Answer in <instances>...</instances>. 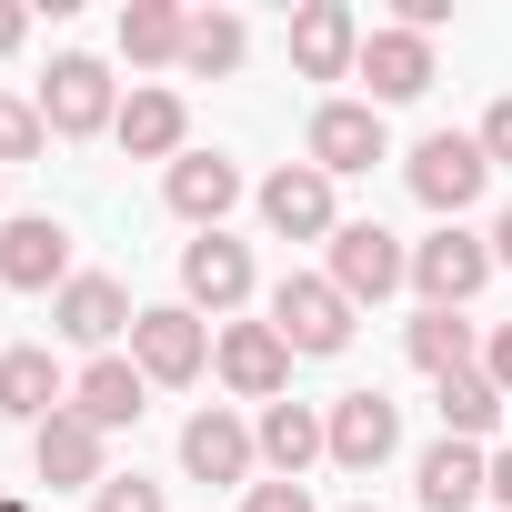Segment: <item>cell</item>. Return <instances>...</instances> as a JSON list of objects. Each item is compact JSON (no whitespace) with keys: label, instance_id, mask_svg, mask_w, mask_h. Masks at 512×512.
Wrapping results in <instances>:
<instances>
[{"label":"cell","instance_id":"cell-16","mask_svg":"<svg viewBox=\"0 0 512 512\" xmlns=\"http://www.w3.org/2000/svg\"><path fill=\"white\" fill-rule=\"evenodd\" d=\"M251 462H262V442H251L221 402L181 422V472H191V482H241V492H251Z\"/></svg>","mask_w":512,"mask_h":512},{"label":"cell","instance_id":"cell-12","mask_svg":"<svg viewBox=\"0 0 512 512\" xmlns=\"http://www.w3.org/2000/svg\"><path fill=\"white\" fill-rule=\"evenodd\" d=\"M352 61H362L352 0H302V11H292V71L302 81H352Z\"/></svg>","mask_w":512,"mask_h":512},{"label":"cell","instance_id":"cell-30","mask_svg":"<svg viewBox=\"0 0 512 512\" xmlns=\"http://www.w3.org/2000/svg\"><path fill=\"white\" fill-rule=\"evenodd\" d=\"M241 512H312V492H302V482H251Z\"/></svg>","mask_w":512,"mask_h":512},{"label":"cell","instance_id":"cell-7","mask_svg":"<svg viewBox=\"0 0 512 512\" xmlns=\"http://www.w3.org/2000/svg\"><path fill=\"white\" fill-rule=\"evenodd\" d=\"M402 282H412V251H402L382 221H342V231H332V292H342L352 312H362V302H392Z\"/></svg>","mask_w":512,"mask_h":512},{"label":"cell","instance_id":"cell-3","mask_svg":"<svg viewBox=\"0 0 512 512\" xmlns=\"http://www.w3.org/2000/svg\"><path fill=\"white\" fill-rule=\"evenodd\" d=\"M482 282H492V231L442 221L432 241H412V292H422V312H462Z\"/></svg>","mask_w":512,"mask_h":512},{"label":"cell","instance_id":"cell-24","mask_svg":"<svg viewBox=\"0 0 512 512\" xmlns=\"http://www.w3.org/2000/svg\"><path fill=\"white\" fill-rule=\"evenodd\" d=\"M402 352H412V362H422L432 382H452V372H472V362H482V332H472L462 312H412Z\"/></svg>","mask_w":512,"mask_h":512},{"label":"cell","instance_id":"cell-33","mask_svg":"<svg viewBox=\"0 0 512 512\" xmlns=\"http://www.w3.org/2000/svg\"><path fill=\"white\" fill-rule=\"evenodd\" d=\"M31 41V11H21V0H0V51H21Z\"/></svg>","mask_w":512,"mask_h":512},{"label":"cell","instance_id":"cell-19","mask_svg":"<svg viewBox=\"0 0 512 512\" xmlns=\"http://www.w3.org/2000/svg\"><path fill=\"white\" fill-rule=\"evenodd\" d=\"M0 282H11V292H61L71 282V231L61 221H11V231H0Z\"/></svg>","mask_w":512,"mask_h":512},{"label":"cell","instance_id":"cell-22","mask_svg":"<svg viewBox=\"0 0 512 512\" xmlns=\"http://www.w3.org/2000/svg\"><path fill=\"white\" fill-rule=\"evenodd\" d=\"M412 492H422V512H472V502L492 492V452L442 432V442L422 452V482H412Z\"/></svg>","mask_w":512,"mask_h":512},{"label":"cell","instance_id":"cell-14","mask_svg":"<svg viewBox=\"0 0 512 512\" xmlns=\"http://www.w3.org/2000/svg\"><path fill=\"white\" fill-rule=\"evenodd\" d=\"M262 221H272L282 241H332V231H342V211H332V181H322L312 161H282V171L262 181Z\"/></svg>","mask_w":512,"mask_h":512},{"label":"cell","instance_id":"cell-36","mask_svg":"<svg viewBox=\"0 0 512 512\" xmlns=\"http://www.w3.org/2000/svg\"><path fill=\"white\" fill-rule=\"evenodd\" d=\"M0 512H31V502H11V492H0Z\"/></svg>","mask_w":512,"mask_h":512},{"label":"cell","instance_id":"cell-23","mask_svg":"<svg viewBox=\"0 0 512 512\" xmlns=\"http://www.w3.org/2000/svg\"><path fill=\"white\" fill-rule=\"evenodd\" d=\"M61 402H71V382H61V362H51L41 342H11V352H0V412H11V422L41 432Z\"/></svg>","mask_w":512,"mask_h":512},{"label":"cell","instance_id":"cell-8","mask_svg":"<svg viewBox=\"0 0 512 512\" xmlns=\"http://www.w3.org/2000/svg\"><path fill=\"white\" fill-rule=\"evenodd\" d=\"M352 81L372 91V111H392V101H422V91L442 81V61H432V41H422V31L382 21V31H362V61H352Z\"/></svg>","mask_w":512,"mask_h":512},{"label":"cell","instance_id":"cell-31","mask_svg":"<svg viewBox=\"0 0 512 512\" xmlns=\"http://www.w3.org/2000/svg\"><path fill=\"white\" fill-rule=\"evenodd\" d=\"M472 141H482V161H492V171H502V161H512V101H492V111H482V131H472Z\"/></svg>","mask_w":512,"mask_h":512},{"label":"cell","instance_id":"cell-4","mask_svg":"<svg viewBox=\"0 0 512 512\" xmlns=\"http://www.w3.org/2000/svg\"><path fill=\"white\" fill-rule=\"evenodd\" d=\"M131 362H141V382H201L211 372V322L191 312V302H151L141 322H131Z\"/></svg>","mask_w":512,"mask_h":512},{"label":"cell","instance_id":"cell-2","mask_svg":"<svg viewBox=\"0 0 512 512\" xmlns=\"http://www.w3.org/2000/svg\"><path fill=\"white\" fill-rule=\"evenodd\" d=\"M272 332L292 342V362H302V352L332 362V352L352 342V302L332 292V272H282V282H272Z\"/></svg>","mask_w":512,"mask_h":512},{"label":"cell","instance_id":"cell-10","mask_svg":"<svg viewBox=\"0 0 512 512\" xmlns=\"http://www.w3.org/2000/svg\"><path fill=\"white\" fill-rule=\"evenodd\" d=\"M51 322H61V342H81V352H111L141 312H131V292L111 282V272H71L61 292H51Z\"/></svg>","mask_w":512,"mask_h":512},{"label":"cell","instance_id":"cell-20","mask_svg":"<svg viewBox=\"0 0 512 512\" xmlns=\"http://www.w3.org/2000/svg\"><path fill=\"white\" fill-rule=\"evenodd\" d=\"M161 201H171L191 231H221V211L241 201V171H231L221 151H181V161L161 171Z\"/></svg>","mask_w":512,"mask_h":512},{"label":"cell","instance_id":"cell-38","mask_svg":"<svg viewBox=\"0 0 512 512\" xmlns=\"http://www.w3.org/2000/svg\"><path fill=\"white\" fill-rule=\"evenodd\" d=\"M0 181H11V171H0Z\"/></svg>","mask_w":512,"mask_h":512},{"label":"cell","instance_id":"cell-11","mask_svg":"<svg viewBox=\"0 0 512 512\" xmlns=\"http://www.w3.org/2000/svg\"><path fill=\"white\" fill-rule=\"evenodd\" d=\"M181 302L211 312V322H231V312L251 302V251H241L231 231H201V241L181 251Z\"/></svg>","mask_w":512,"mask_h":512},{"label":"cell","instance_id":"cell-37","mask_svg":"<svg viewBox=\"0 0 512 512\" xmlns=\"http://www.w3.org/2000/svg\"><path fill=\"white\" fill-rule=\"evenodd\" d=\"M352 512H382V502H352Z\"/></svg>","mask_w":512,"mask_h":512},{"label":"cell","instance_id":"cell-29","mask_svg":"<svg viewBox=\"0 0 512 512\" xmlns=\"http://www.w3.org/2000/svg\"><path fill=\"white\" fill-rule=\"evenodd\" d=\"M91 512H171V502H161V482H141V472H111V482L91 492Z\"/></svg>","mask_w":512,"mask_h":512},{"label":"cell","instance_id":"cell-18","mask_svg":"<svg viewBox=\"0 0 512 512\" xmlns=\"http://www.w3.org/2000/svg\"><path fill=\"white\" fill-rule=\"evenodd\" d=\"M71 412H81L91 432H131V422L151 412V382H141V362H131V352H101V362L71 382Z\"/></svg>","mask_w":512,"mask_h":512},{"label":"cell","instance_id":"cell-1","mask_svg":"<svg viewBox=\"0 0 512 512\" xmlns=\"http://www.w3.org/2000/svg\"><path fill=\"white\" fill-rule=\"evenodd\" d=\"M402 181H412V201H422V211H442V221H462V211L482 201V181H492V161H482V141H472V131H432V141H412V161H402Z\"/></svg>","mask_w":512,"mask_h":512},{"label":"cell","instance_id":"cell-35","mask_svg":"<svg viewBox=\"0 0 512 512\" xmlns=\"http://www.w3.org/2000/svg\"><path fill=\"white\" fill-rule=\"evenodd\" d=\"M492 272H512V211L492 221Z\"/></svg>","mask_w":512,"mask_h":512},{"label":"cell","instance_id":"cell-27","mask_svg":"<svg viewBox=\"0 0 512 512\" xmlns=\"http://www.w3.org/2000/svg\"><path fill=\"white\" fill-rule=\"evenodd\" d=\"M241 51H251V31H241L231 11H191V41H181V71H191V81L241 71Z\"/></svg>","mask_w":512,"mask_h":512},{"label":"cell","instance_id":"cell-6","mask_svg":"<svg viewBox=\"0 0 512 512\" xmlns=\"http://www.w3.org/2000/svg\"><path fill=\"white\" fill-rule=\"evenodd\" d=\"M302 161H312L322 181H352V171L392 161V131H382V111H372V101H322V111H312V131H302Z\"/></svg>","mask_w":512,"mask_h":512},{"label":"cell","instance_id":"cell-13","mask_svg":"<svg viewBox=\"0 0 512 512\" xmlns=\"http://www.w3.org/2000/svg\"><path fill=\"white\" fill-rule=\"evenodd\" d=\"M322 432H332V462H342V472H382V462L402 452V412H392L382 392H342V402L322 412Z\"/></svg>","mask_w":512,"mask_h":512},{"label":"cell","instance_id":"cell-28","mask_svg":"<svg viewBox=\"0 0 512 512\" xmlns=\"http://www.w3.org/2000/svg\"><path fill=\"white\" fill-rule=\"evenodd\" d=\"M41 151H51L41 101H11V91H0V171H11V161H41Z\"/></svg>","mask_w":512,"mask_h":512},{"label":"cell","instance_id":"cell-21","mask_svg":"<svg viewBox=\"0 0 512 512\" xmlns=\"http://www.w3.org/2000/svg\"><path fill=\"white\" fill-rule=\"evenodd\" d=\"M262 462H272V482H302L312 462H332V432H322V412L312 402H262Z\"/></svg>","mask_w":512,"mask_h":512},{"label":"cell","instance_id":"cell-5","mask_svg":"<svg viewBox=\"0 0 512 512\" xmlns=\"http://www.w3.org/2000/svg\"><path fill=\"white\" fill-rule=\"evenodd\" d=\"M41 121H51V141H91V131H111V121H121L111 71H101L91 51H61L51 81H41Z\"/></svg>","mask_w":512,"mask_h":512},{"label":"cell","instance_id":"cell-15","mask_svg":"<svg viewBox=\"0 0 512 512\" xmlns=\"http://www.w3.org/2000/svg\"><path fill=\"white\" fill-rule=\"evenodd\" d=\"M101 442H111V432H91V422L61 402V412L31 432V462H41L51 492H101V482H111V472H101Z\"/></svg>","mask_w":512,"mask_h":512},{"label":"cell","instance_id":"cell-26","mask_svg":"<svg viewBox=\"0 0 512 512\" xmlns=\"http://www.w3.org/2000/svg\"><path fill=\"white\" fill-rule=\"evenodd\" d=\"M432 412H442V432L452 442H492L502 432V392H492V372L472 362V372H452L442 392H432Z\"/></svg>","mask_w":512,"mask_h":512},{"label":"cell","instance_id":"cell-25","mask_svg":"<svg viewBox=\"0 0 512 512\" xmlns=\"http://www.w3.org/2000/svg\"><path fill=\"white\" fill-rule=\"evenodd\" d=\"M181 41H191V11H171V0H131V11H121V61L171 71V61H181Z\"/></svg>","mask_w":512,"mask_h":512},{"label":"cell","instance_id":"cell-34","mask_svg":"<svg viewBox=\"0 0 512 512\" xmlns=\"http://www.w3.org/2000/svg\"><path fill=\"white\" fill-rule=\"evenodd\" d=\"M492 502H502V512H512V442H502V452H492Z\"/></svg>","mask_w":512,"mask_h":512},{"label":"cell","instance_id":"cell-9","mask_svg":"<svg viewBox=\"0 0 512 512\" xmlns=\"http://www.w3.org/2000/svg\"><path fill=\"white\" fill-rule=\"evenodd\" d=\"M211 372H221L241 402H292V342H282L272 322H221Z\"/></svg>","mask_w":512,"mask_h":512},{"label":"cell","instance_id":"cell-32","mask_svg":"<svg viewBox=\"0 0 512 512\" xmlns=\"http://www.w3.org/2000/svg\"><path fill=\"white\" fill-rule=\"evenodd\" d=\"M482 372H492V392L512 402V322H492V332H482Z\"/></svg>","mask_w":512,"mask_h":512},{"label":"cell","instance_id":"cell-17","mask_svg":"<svg viewBox=\"0 0 512 512\" xmlns=\"http://www.w3.org/2000/svg\"><path fill=\"white\" fill-rule=\"evenodd\" d=\"M111 141H121L131 161H181V151H191V111H181V91H161V81H141V91L121 101V121H111Z\"/></svg>","mask_w":512,"mask_h":512}]
</instances>
